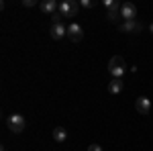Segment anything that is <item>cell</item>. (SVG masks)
<instances>
[{
    "mask_svg": "<svg viewBox=\"0 0 153 151\" xmlns=\"http://www.w3.org/2000/svg\"><path fill=\"white\" fill-rule=\"evenodd\" d=\"M108 71H110L112 80H123V76H125V71H127V63H125V59L120 57V55L110 57V61H108Z\"/></svg>",
    "mask_w": 153,
    "mask_h": 151,
    "instance_id": "1",
    "label": "cell"
},
{
    "mask_svg": "<svg viewBox=\"0 0 153 151\" xmlns=\"http://www.w3.org/2000/svg\"><path fill=\"white\" fill-rule=\"evenodd\" d=\"M6 125H8V129H10L12 133H23L27 121H25L23 115H10L6 118Z\"/></svg>",
    "mask_w": 153,
    "mask_h": 151,
    "instance_id": "2",
    "label": "cell"
},
{
    "mask_svg": "<svg viewBox=\"0 0 153 151\" xmlns=\"http://www.w3.org/2000/svg\"><path fill=\"white\" fill-rule=\"evenodd\" d=\"M57 12L61 16H76V12H78V2H74V0H63V2L59 4Z\"/></svg>",
    "mask_w": 153,
    "mask_h": 151,
    "instance_id": "3",
    "label": "cell"
},
{
    "mask_svg": "<svg viewBox=\"0 0 153 151\" xmlns=\"http://www.w3.org/2000/svg\"><path fill=\"white\" fill-rule=\"evenodd\" d=\"M68 37H70V41H74V43H80L82 37H84L82 27H80L78 23H71L70 27H68Z\"/></svg>",
    "mask_w": 153,
    "mask_h": 151,
    "instance_id": "4",
    "label": "cell"
},
{
    "mask_svg": "<svg viewBox=\"0 0 153 151\" xmlns=\"http://www.w3.org/2000/svg\"><path fill=\"white\" fill-rule=\"evenodd\" d=\"M120 16H123L125 21H135V16H137V6L131 4V2H125V4L120 6Z\"/></svg>",
    "mask_w": 153,
    "mask_h": 151,
    "instance_id": "5",
    "label": "cell"
},
{
    "mask_svg": "<svg viewBox=\"0 0 153 151\" xmlns=\"http://www.w3.org/2000/svg\"><path fill=\"white\" fill-rule=\"evenodd\" d=\"M135 108H137L139 115H149V110H151V100H149L147 96H139L137 102H135Z\"/></svg>",
    "mask_w": 153,
    "mask_h": 151,
    "instance_id": "6",
    "label": "cell"
},
{
    "mask_svg": "<svg viewBox=\"0 0 153 151\" xmlns=\"http://www.w3.org/2000/svg\"><path fill=\"white\" fill-rule=\"evenodd\" d=\"M39 6H41V10L45 12V14H51V16H53V14L59 10V4L55 2V0H43Z\"/></svg>",
    "mask_w": 153,
    "mask_h": 151,
    "instance_id": "7",
    "label": "cell"
},
{
    "mask_svg": "<svg viewBox=\"0 0 153 151\" xmlns=\"http://www.w3.org/2000/svg\"><path fill=\"white\" fill-rule=\"evenodd\" d=\"M118 29H120V33H139L141 31V25L135 23V21H125Z\"/></svg>",
    "mask_w": 153,
    "mask_h": 151,
    "instance_id": "8",
    "label": "cell"
},
{
    "mask_svg": "<svg viewBox=\"0 0 153 151\" xmlns=\"http://www.w3.org/2000/svg\"><path fill=\"white\" fill-rule=\"evenodd\" d=\"M65 35H68V29H65L63 25H51V39L61 41Z\"/></svg>",
    "mask_w": 153,
    "mask_h": 151,
    "instance_id": "9",
    "label": "cell"
},
{
    "mask_svg": "<svg viewBox=\"0 0 153 151\" xmlns=\"http://www.w3.org/2000/svg\"><path fill=\"white\" fill-rule=\"evenodd\" d=\"M123 88H125V82L123 80H112L110 84H108V92L110 94H120Z\"/></svg>",
    "mask_w": 153,
    "mask_h": 151,
    "instance_id": "10",
    "label": "cell"
},
{
    "mask_svg": "<svg viewBox=\"0 0 153 151\" xmlns=\"http://www.w3.org/2000/svg\"><path fill=\"white\" fill-rule=\"evenodd\" d=\"M65 137H68V131H65L63 127H55L53 129V139L57 141V143H63Z\"/></svg>",
    "mask_w": 153,
    "mask_h": 151,
    "instance_id": "11",
    "label": "cell"
},
{
    "mask_svg": "<svg viewBox=\"0 0 153 151\" xmlns=\"http://www.w3.org/2000/svg\"><path fill=\"white\" fill-rule=\"evenodd\" d=\"M104 6L108 12H120V2H117V0H104Z\"/></svg>",
    "mask_w": 153,
    "mask_h": 151,
    "instance_id": "12",
    "label": "cell"
},
{
    "mask_svg": "<svg viewBox=\"0 0 153 151\" xmlns=\"http://www.w3.org/2000/svg\"><path fill=\"white\" fill-rule=\"evenodd\" d=\"M106 16H108V21H110V23H117L118 19H120V12H108Z\"/></svg>",
    "mask_w": 153,
    "mask_h": 151,
    "instance_id": "13",
    "label": "cell"
},
{
    "mask_svg": "<svg viewBox=\"0 0 153 151\" xmlns=\"http://www.w3.org/2000/svg\"><path fill=\"white\" fill-rule=\"evenodd\" d=\"M61 19H63V16H61L59 12H55V14L51 16V21H53V25H61Z\"/></svg>",
    "mask_w": 153,
    "mask_h": 151,
    "instance_id": "14",
    "label": "cell"
},
{
    "mask_svg": "<svg viewBox=\"0 0 153 151\" xmlns=\"http://www.w3.org/2000/svg\"><path fill=\"white\" fill-rule=\"evenodd\" d=\"M80 4H82L84 8H92V6H94V2H92V0H82Z\"/></svg>",
    "mask_w": 153,
    "mask_h": 151,
    "instance_id": "15",
    "label": "cell"
},
{
    "mask_svg": "<svg viewBox=\"0 0 153 151\" xmlns=\"http://www.w3.org/2000/svg\"><path fill=\"white\" fill-rule=\"evenodd\" d=\"M88 151H102V147H100L98 143H92V145L88 147Z\"/></svg>",
    "mask_w": 153,
    "mask_h": 151,
    "instance_id": "16",
    "label": "cell"
},
{
    "mask_svg": "<svg viewBox=\"0 0 153 151\" xmlns=\"http://www.w3.org/2000/svg\"><path fill=\"white\" fill-rule=\"evenodd\" d=\"M23 6H35V0H23Z\"/></svg>",
    "mask_w": 153,
    "mask_h": 151,
    "instance_id": "17",
    "label": "cell"
},
{
    "mask_svg": "<svg viewBox=\"0 0 153 151\" xmlns=\"http://www.w3.org/2000/svg\"><path fill=\"white\" fill-rule=\"evenodd\" d=\"M149 31H151V33H153V23H151V25H149Z\"/></svg>",
    "mask_w": 153,
    "mask_h": 151,
    "instance_id": "18",
    "label": "cell"
}]
</instances>
